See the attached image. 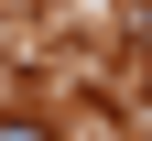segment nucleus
<instances>
[{"label": "nucleus", "mask_w": 152, "mask_h": 141, "mask_svg": "<svg viewBox=\"0 0 152 141\" xmlns=\"http://www.w3.org/2000/svg\"><path fill=\"white\" fill-rule=\"evenodd\" d=\"M0 141H54V130H44V119H0Z\"/></svg>", "instance_id": "f257e3e1"}]
</instances>
